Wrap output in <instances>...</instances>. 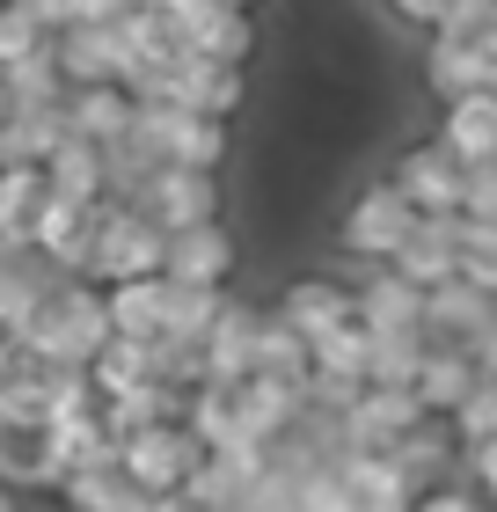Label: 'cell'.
Masks as SVG:
<instances>
[{
  "label": "cell",
  "mask_w": 497,
  "mask_h": 512,
  "mask_svg": "<svg viewBox=\"0 0 497 512\" xmlns=\"http://www.w3.org/2000/svg\"><path fill=\"white\" fill-rule=\"evenodd\" d=\"M110 337V315H103V286H88V278H52V286L37 293L30 322H22V352L44 359V366H88L103 352Z\"/></svg>",
  "instance_id": "1"
},
{
  "label": "cell",
  "mask_w": 497,
  "mask_h": 512,
  "mask_svg": "<svg viewBox=\"0 0 497 512\" xmlns=\"http://www.w3.org/2000/svg\"><path fill=\"white\" fill-rule=\"evenodd\" d=\"M161 271V227L139 213V205H96V242H88L81 278L88 286H117V278H154Z\"/></svg>",
  "instance_id": "2"
},
{
  "label": "cell",
  "mask_w": 497,
  "mask_h": 512,
  "mask_svg": "<svg viewBox=\"0 0 497 512\" xmlns=\"http://www.w3.org/2000/svg\"><path fill=\"white\" fill-rule=\"evenodd\" d=\"M198 454H205V447L176 425V417H161V425H139V432L117 439V469H125L139 491H154V498H176L183 476L198 469Z\"/></svg>",
  "instance_id": "3"
},
{
  "label": "cell",
  "mask_w": 497,
  "mask_h": 512,
  "mask_svg": "<svg viewBox=\"0 0 497 512\" xmlns=\"http://www.w3.org/2000/svg\"><path fill=\"white\" fill-rule=\"evenodd\" d=\"M132 205L161 227V235H176V227H205V220H220V176H212V169H176V161H161V169L132 191Z\"/></svg>",
  "instance_id": "4"
},
{
  "label": "cell",
  "mask_w": 497,
  "mask_h": 512,
  "mask_svg": "<svg viewBox=\"0 0 497 512\" xmlns=\"http://www.w3.org/2000/svg\"><path fill=\"white\" fill-rule=\"evenodd\" d=\"M410 227H417V213L402 205V191L381 176V183H366V191L344 205L337 242H344V256H359V264H388V256L402 249V235H410Z\"/></svg>",
  "instance_id": "5"
},
{
  "label": "cell",
  "mask_w": 497,
  "mask_h": 512,
  "mask_svg": "<svg viewBox=\"0 0 497 512\" xmlns=\"http://www.w3.org/2000/svg\"><path fill=\"white\" fill-rule=\"evenodd\" d=\"M271 461H264V447H212V454H198V469L183 476V505H198V512H227V505H249V491H256V476H264Z\"/></svg>",
  "instance_id": "6"
},
{
  "label": "cell",
  "mask_w": 497,
  "mask_h": 512,
  "mask_svg": "<svg viewBox=\"0 0 497 512\" xmlns=\"http://www.w3.org/2000/svg\"><path fill=\"white\" fill-rule=\"evenodd\" d=\"M417 417L424 410H417L410 388H359V403L337 417V447H351V454H388Z\"/></svg>",
  "instance_id": "7"
},
{
  "label": "cell",
  "mask_w": 497,
  "mask_h": 512,
  "mask_svg": "<svg viewBox=\"0 0 497 512\" xmlns=\"http://www.w3.org/2000/svg\"><path fill=\"white\" fill-rule=\"evenodd\" d=\"M161 278H169V286H220L227 293V278H234V235L220 220L161 235Z\"/></svg>",
  "instance_id": "8"
},
{
  "label": "cell",
  "mask_w": 497,
  "mask_h": 512,
  "mask_svg": "<svg viewBox=\"0 0 497 512\" xmlns=\"http://www.w3.org/2000/svg\"><path fill=\"white\" fill-rule=\"evenodd\" d=\"M388 183L402 191V205L424 220V213H461V161L439 147V139H424V147H410L388 169Z\"/></svg>",
  "instance_id": "9"
},
{
  "label": "cell",
  "mask_w": 497,
  "mask_h": 512,
  "mask_svg": "<svg viewBox=\"0 0 497 512\" xmlns=\"http://www.w3.org/2000/svg\"><path fill=\"white\" fill-rule=\"evenodd\" d=\"M256 330H264V315L242 308V300H220V315H212V330L198 337L205 344V381H249L256 374Z\"/></svg>",
  "instance_id": "10"
},
{
  "label": "cell",
  "mask_w": 497,
  "mask_h": 512,
  "mask_svg": "<svg viewBox=\"0 0 497 512\" xmlns=\"http://www.w3.org/2000/svg\"><path fill=\"white\" fill-rule=\"evenodd\" d=\"M0 483L8 491H52V432H44V417H15L0 410Z\"/></svg>",
  "instance_id": "11"
},
{
  "label": "cell",
  "mask_w": 497,
  "mask_h": 512,
  "mask_svg": "<svg viewBox=\"0 0 497 512\" xmlns=\"http://www.w3.org/2000/svg\"><path fill=\"white\" fill-rule=\"evenodd\" d=\"M490 322H497V300L468 278H446V286L424 293V344H468Z\"/></svg>",
  "instance_id": "12"
},
{
  "label": "cell",
  "mask_w": 497,
  "mask_h": 512,
  "mask_svg": "<svg viewBox=\"0 0 497 512\" xmlns=\"http://www.w3.org/2000/svg\"><path fill=\"white\" fill-rule=\"evenodd\" d=\"M439 147L461 161V169H476V161H497V96L476 88V96H454L439 103Z\"/></svg>",
  "instance_id": "13"
},
{
  "label": "cell",
  "mask_w": 497,
  "mask_h": 512,
  "mask_svg": "<svg viewBox=\"0 0 497 512\" xmlns=\"http://www.w3.org/2000/svg\"><path fill=\"white\" fill-rule=\"evenodd\" d=\"M424 88H432L439 103L490 88V44L483 37H439L432 30V44H424Z\"/></svg>",
  "instance_id": "14"
},
{
  "label": "cell",
  "mask_w": 497,
  "mask_h": 512,
  "mask_svg": "<svg viewBox=\"0 0 497 512\" xmlns=\"http://www.w3.org/2000/svg\"><path fill=\"white\" fill-rule=\"evenodd\" d=\"M388 271L410 278L417 293L446 286V278H454V213H424L410 235H402V249L388 256Z\"/></svg>",
  "instance_id": "15"
},
{
  "label": "cell",
  "mask_w": 497,
  "mask_h": 512,
  "mask_svg": "<svg viewBox=\"0 0 497 512\" xmlns=\"http://www.w3.org/2000/svg\"><path fill=\"white\" fill-rule=\"evenodd\" d=\"M278 322H286L293 337L315 344L322 330L351 322V286H337V278H293V286L278 293Z\"/></svg>",
  "instance_id": "16"
},
{
  "label": "cell",
  "mask_w": 497,
  "mask_h": 512,
  "mask_svg": "<svg viewBox=\"0 0 497 512\" xmlns=\"http://www.w3.org/2000/svg\"><path fill=\"white\" fill-rule=\"evenodd\" d=\"M351 315H359L366 330H424V293L381 264L366 286H351Z\"/></svg>",
  "instance_id": "17"
},
{
  "label": "cell",
  "mask_w": 497,
  "mask_h": 512,
  "mask_svg": "<svg viewBox=\"0 0 497 512\" xmlns=\"http://www.w3.org/2000/svg\"><path fill=\"white\" fill-rule=\"evenodd\" d=\"M66 103V96H59ZM59 103H15L8 125H0V169L22 161V169H44V154L66 139V110Z\"/></svg>",
  "instance_id": "18"
},
{
  "label": "cell",
  "mask_w": 497,
  "mask_h": 512,
  "mask_svg": "<svg viewBox=\"0 0 497 512\" xmlns=\"http://www.w3.org/2000/svg\"><path fill=\"white\" fill-rule=\"evenodd\" d=\"M59 110H66V132L88 139V147H110V139L132 132V96L117 81H103V88H66Z\"/></svg>",
  "instance_id": "19"
},
{
  "label": "cell",
  "mask_w": 497,
  "mask_h": 512,
  "mask_svg": "<svg viewBox=\"0 0 497 512\" xmlns=\"http://www.w3.org/2000/svg\"><path fill=\"white\" fill-rule=\"evenodd\" d=\"M468 388H476V366H468L461 344H424V359H417V374H410L417 410H424V417H446Z\"/></svg>",
  "instance_id": "20"
},
{
  "label": "cell",
  "mask_w": 497,
  "mask_h": 512,
  "mask_svg": "<svg viewBox=\"0 0 497 512\" xmlns=\"http://www.w3.org/2000/svg\"><path fill=\"white\" fill-rule=\"evenodd\" d=\"M161 300H169V286L154 278H117V286H103V315H110V337H132V344H161Z\"/></svg>",
  "instance_id": "21"
},
{
  "label": "cell",
  "mask_w": 497,
  "mask_h": 512,
  "mask_svg": "<svg viewBox=\"0 0 497 512\" xmlns=\"http://www.w3.org/2000/svg\"><path fill=\"white\" fill-rule=\"evenodd\" d=\"M52 59H59V81L66 88H103L117 81V44L103 22H74V30L52 37Z\"/></svg>",
  "instance_id": "22"
},
{
  "label": "cell",
  "mask_w": 497,
  "mask_h": 512,
  "mask_svg": "<svg viewBox=\"0 0 497 512\" xmlns=\"http://www.w3.org/2000/svg\"><path fill=\"white\" fill-rule=\"evenodd\" d=\"M44 191L52 198H74V205H103V147L66 132L52 154H44Z\"/></svg>",
  "instance_id": "23"
},
{
  "label": "cell",
  "mask_w": 497,
  "mask_h": 512,
  "mask_svg": "<svg viewBox=\"0 0 497 512\" xmlns=\"http://www.w3.org/2000/svg\"><path fill=\"white\" fill-rule=\"evenodd\" d=\"M44 169H22V161H8L0 169V242L8 249H30V227H37V213H44Z\"/></svg>",
  "instance_id": "24"
},
{
  "label": "cell",
  "mask_w": 497,
  "mask_h": 512,
  "mask_svg": "<svg viewBox=\"0 0 497 512\" xmlns=\"http://www.w3.org/2000/svg\"><path fill=\"white\" fill-rule=\"evenodd\" d=\"M88 381H96V395H125V388H147V381H154V344H132V337H103V352L88 359Z\"/></svg>",
  "instance_id": "25"
},
{
  "label": "cell",
  "mask_w": 497,
  "mask_h": 512,
  "mask_svg": "<svg viewBox=\"0 0 497 512\" xmlns=\"http://www.w3.org/2000/svg\"><path fill=\"white\" fill-rule=\"evenodd\" d=\"M366 388H410L424 359V330H366Z\"/></svg>",
  "instance_id": "26"
},
{
  "label": "cell",
  "mask_w": 497,
  "mask_h": 512,
  "mask_svg": "<svg viewBox=\"0 0 497 512\" xmlns=\"http://www.w3.org/2000/svg\"><path fill=\"white\" fill-rule=\"evenodd\" d=\"M366 322L351 315L337 322V330H322L315 344H307V374H337V381H366Z\"/></svg>",
  "instance_id": "27"
},
{
  "label": "cell",
  "mask_w": 497,
  "mask_h": 512,
  "mask_svg": "<svg viewBox=\"0 0 497 512\" xmlns=\"http://www.w3.org/2000/svg\"><path fill=\"white\" fill-rule=\"evenodd\" d=\"M169 161H176V169H212V176H220V161H227V118H198V110H183L176 132H169Z\"/></svg>",
  "instance_id": "28"
},
{
  "label": "cell",
  "mask_w": 497,
  "mask_h": 512,
  "mask_svg": "<svg viewBox=\"0 0 497 512\" xmlns=\"http://www.w3.org/2000/svg\"><path fill=\"white\" fill-rule=\"evenodd\" d=\"M454 278L497 293V220H468V213H454Z\"/></svg>",
  "instance_id": "29"
},
{
  "label": "cell",
  "mask_w": 497,
  "mask_h": 512,
  "mask_svg": "<svg viewBox=\"0 0 497 512\" xmlns=\"http://www.w3.org/2000/svg\"><path fill=\"white\" fill-rule=\"evenodd\" d=\"M161 286H169V278H161ZM220 286H169V300H161V337H205L212 330V315H220Z\"/></svg>",
  "instance_id": "30"
},
{
  "label": "cell",
  "mask_w": 497,
  "mask_h": 512,
  "mask_svg": "<svg viewBox=\"0 0 497 512\" xmlns=\"http://www.w3.org/2000/svg\"><path fill=\"white\" fill-rule=\"evenodd\" d=\"M0 88H8V103H59L66 81H59L52 44H37L30 59H8V66H0Z\"/></svg>",
  "instance_id": "31"
},
{
  "label": "cell",
  "mask_w": 497,
  "mask_h": 512,
  "mask_svg": "<svg viewBox=\"0 0 497 512\" xmlns=\"http://www.w3.org/2000/svg\"><path fill=\"white\" fill-rule=\"evenodd\" d=\"M256 374H278V381H307V337H293L278 315H264L256 330Z\"/></svg>",
  "instance_id": "32"
},
{
  "label": "cell",
  "mask_w": 497,
  "mask_h": 512,
  "mask_svg": "<svg viewBox=\"0 0 497 512\" xmlns=\"http://www.w3.org/2000/svg\"><path fill=\"white\" fill-rule=\"evenodd\" d=\"M446 432H454V447H461V454H468V447H483V439H497V388L476 381L454 410H446Z\"/></svg>",
  "instance_id": "33"
},
{
  "label": "cell",
  "mask_w": 497,
  "mask_h": 512,
  "mask_svg": "<svg viewBox=\"0 0 497 512\" xmlns=\"http://www.w3.org/2000/svg\"><path fill=\"white\" fill-rule=\"evenodd\" d=\"M37 44H52V30L30 15V0H0V66H8V59H30Z\"/></svg>",
  "instance_id": "34"
},
{
  "label": "cell",
  "mask_w": 497,
  "mask_h": 512,
  "mask_svg": "<svg viewBox=\"0 0 497 512\" xmlns=\"http://www.w3.org/2000/svg\"><path fill=\"white\" fill-rule=\"evenodd\" d=\"M30 15L59 37V30H74V22H110V15H125V0H30Z\"/></svg>",
  "instance_id": "35"
},
{
  "label": "cell",
  "mask_w": 497,
  "mask_h": 512,
  "mask_svg": "<svg viewBox=\"0 0 497 512\" xmlns=\"http://www.w3.org/2000/svg\"><path fill=\"white\" fill-rule=\"evenodd\" d=\"M461 213H468V220H497V161L461 169Z\"/></svg>",
  "instance_id": "36"
},
{
  "label": "cell",
  "mask_w": 497,
  "mask_h": 512,
  "mask_svg": "<svg viewBox=\"0 0 497 512\" xmlns=\"http://www.w3.org/2000/svg\"><path fill=\"white\" fill-rule=\"evenodd\" d=\"M410 512H490V505L461 483H424V491H410Z\"/></svg>",
  "instance_id": "37"
},
{
  "label": "cell",
  "mask_w": 497,
  "mask_h": 512,
  "mask_svg": "<svg viewBox=\"0 0 497 512\" xmlns=\"http://www.w3.org/2000/svg\"><path fill=\"white\" fill-rule=\"evenodd\" d=\"M381 8H388L395 22H410V30L432 37V30H439V15H446V0H381Z\"/></svg>",
  "instance_id": "38"
},
{
  "label": "cell",
  "mask_w": 497,
  "mask_h": 512,
  "mask_svg": "<svg viewBox=\"0 0 497 512\" xmlns=\"http://www.w3.org/2000/svg\"><path fill=\"white\" fill-rule=\"evenodd\" d=\"M468 476H476V498H483V505H497V439L468 447Z\"/></svg>",
  "instance_id": "39"
},
{
  "label": "cell",
  "mask_w": 497,
  "mask_h": 512,
  "mask_svg": "<svg viewBox=\"0 0 497 512\" xmlns=\"http://www.w3.org/2000/svg\"><path fill=\"white\" fill-rule=\"evenodd\" d=\"M461 352H468V366H476V381L497 388V322H490V330H476V337L461 344Z\"/></svg>",
  "instance_id": "40"
},
{
  "label": "cell",
  "mask_w": 497,
  "mask_h": 512,
  "mask_svg": "<svg viewBox=\"0 0 497 512\" xmlns=\"http://www.w3.org/2000/svg\"><path fill=\"white\" fill-rule=\"evenodd\" d=\"M8 359H15V337L0 330V381H8Z\"/></svg>",
  "instance_id": "41"
},
{
  "label": "cell",
  "mask_w": 497,
  "mask_h": 512,
  "mask_svg": "<svg viewBox=\"0 0 497 512\" xmlns=\"http://www.w3.org/2000/svg\"><path fill=\"white\" fill-rule=\"evenodd\" d=\"M483 44H490V52H497V0H490V30H483Z\"/></svg>",
  "instance_id": "42"
},
{
  "label": "cell",
  "mask_w": 497,
  "mask_h": 512,
  "mask_svg": "<svg viewBox=\"0 0 497 512\" xmlns=\"http://www.w3.org/2000/svg\"><path fill=\"white\" fill-rule=\"evenodd\" d=\"M0 512H22V505H15V491H8V483H0Z\"/></svg>",
  "instance_id": "43"
},
{
  "label": "cell",
  "mask_w": 497,
  "mask_h": 512,
  "mask_svg": "<svg viewBox=\"0 0 497 512\" xmlns=\"http://www.w3.org/2000/svg\"><path fill=\"white\" fill-rule=\"evenodd\" d=\"M8 110H15V103H8V88H0V125H8Z\"/></svg>",
  "instance_id": "44"
},
{
  "label": "cell",
  "mask_w": 497,
  "mask_h": 512,
  "mask_svg": "<svg viewBox=\"0 0 497 512\" xmlns=\"http://www.w3.org/2000/svg\"><path fill=\"white\" fill-rule=\"evenodd\" d=\"M490 96H497V52H490Z\"/></svg>",
  "instance_id": "45"
},
{
  "label": "cell",
  "mask_w": 497,
  "mask_h": 512,
  "mask_svg": "<svg viewBox=\"0 0 497 512\" xmlns=\"http://www.w3.org/2000/svg\"><path fill=\"white\" fill-rule=\"evenodd\" d=\"M8 256H15V249H8V242H0V264H8Z\"/></svg>",
  "instance_id": "46"
},
{
  "label": "cell",
  "mask_w": 497,
  "mask_h": 512,
  "mask_svg": "<svg viewBox=\"0 0 497 512\" xmlns=\"http://www.w3.org/2000/svg\"><path fill=\"white\" fill-rule=\"evenodd\" d=\"M234 8H256V0H234Z\"/></svg>",
  "instance_id": "47"
},
{
  "label": "cell",
  "mask_w": 497,
  "mask_h": 512,
  "mask_svg": "<svg viewBox=\"0 0 497 512\" xmlns=\"http://www.w3.org/2000/svg\"><path fill=\"white\" fill-rule=\"evenodd\" d=\"M125 8H139V0H125Z\"/></svg>",
  "instance_id": "48"
},
{
  "label": "cell",
  "mask_w": 497,
  "mask_h": 512,
  "mask_svg": "<svg viewBox=\"0 0 497 512\" xmlns=\"http://www.w3.org/2000/svg\"><path fill=\"white\" fill-rule=\"evenodd\" d=\"M490 300H497V293H490Z\"/></svg>",
  "instance_id": "49"
}]
</instances>
